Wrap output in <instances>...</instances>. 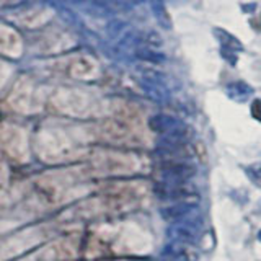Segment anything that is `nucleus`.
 Wrapping results in <instances>:
<instances>
[{"instance_id": "nucleus-1", "label": "nucleus", "mask_w": 261, "mask_h": 261, "mask_svg": "<svg viewBox=\"0 0 261 261\" xmlns=\"http://www.w3.org/2000/svg\"><path fill=\"white\" fill-rule=\"evenodd\" d=\"M202 233V217L199 211L193 212L185 219H179L170 227L168 237L173 242H183V243H194Z\"/></svg>"}, {"instance_id": "nucleus-2", "label": "nucleus", "mask_w": 261, "mask_h": 261, "mask_svg": "<svg viewBox=\"0 0 261 261\" xmlns=\"http://www.w3.org/2000/svg\"><path fill=\"white\" fill-rule=\"evenodd\" d=\"M150 127L167 136H185V130H186L181 121L173 116H167V114H160V116L152 118Z\"/></svg>"}, {"instance_id": "nucleus-3", "label": "nucleus", "mask_w": 261, "mask_h": 261, "mask_svg": "<svg viewBox=\"0 0 261 261\" xmlns=\"http://www.w3.org/2000/svg\"><path fill=\"white\" fill-rule=\"evenodd\" d=\"M163 175H165V179L171 185H181L196 175V167L193 163H188V162L176 163V165H171L170 168H167Z\"/></svg>"}, {"instance_id": "nucleus-4", "label": "nucleus", "mask_w": 261, "mask_h": 261, "mask_svg": "<svg viewBox=\"0 0 261 261\" xmlns=\"http://www.w3.org/2000/svg\"><path fill=\"white\" fill-rule=\"evenodd\" d=\"M253 92H255L253 87H250L247 82H242V80H235V82H230V84L225 85V95L235 103L247 101L253 95Z\"/></svg>"}, {"instance_id": "nucleus-5", "label": "nucleus", "mask_w": 261, "mask_h": 261, "mask_svg": "<svg viewBox=\"0 0 261 261\" xmlns=\"http://www.w3.org/2000/svg\"><path fill=\"white\" fill-rule=\"evenodd\" d=\"M170 256L178 258L179 261H199V251L193 243L175 242L168 248Z\"/></svg>"}, {"instance_id": "nucleus-6", "label": "nucleus", "mask_w": 261, "mask_h": 261, "mask_svg": "<svg viewBox=\"0 0 261 261\" xmlns=\"http://www.w3.org/2000/svg\"><path fill=\"white\" fill-rule=\"evenodd\" d=\"M198 211V206L190 201L186 202H178V204H173V206H170L167 209L162 211V214L165 219H170V220H179V219H185L193 212Z\"/></svg>"}, {"instance_id": "nucleus-7", "label": "nucleus", "mask_w": 261, "mask_h": 261, "mask_svg": "<svg viewBox=\"0 0 261 261\" xmlns=\"http://www.w3.org/2000/svg\"><path fill=\"white\" fill-rule=\"evenodd\" d=\"M212 35L217 39V43L220 44V47L224 49H230L233 53H240L243 51V44L240 43L239 38H235L233 35H230L228 31H225L224 28H214L212 30Z\"/></svg>"}, {"instance_id": "nucleus-8", "label": "nucleus", "mask_w": 261, "mask_h": 261, "mask_svg": "<svg viewBox=\"0 0 261 261\" xmlns=\"http://www.w3.org/2000/svg\"><path fill=\"white\" fill-rule=\"evenodd\" d=\"M152 8H153V13L157 16L159 23L162 24L163 28L170 30L171 28V20L168 16V12L165 8V4H163V0H152Z\"/></svg>"}, {"instance_id": "nucleus-9", "label": "nucleus", "mask_w": 261, "mask_h": 261, "mask_svg": "<svg viewBox=\"0 0 261 261\" xmlns=\"http://www.w3.org/2000/svg\"><path fill=\"white\" fill-rule=\"evenodd\" d=\"M147 90H149L150 96H153L155 100L159 101H167L168 100V90L160 85V84H155V82H152V84L147 87Z\"/></svg>"}, {"instance_id": "nucleus-10", "label": "nucleus", "mask_w": 261, "mask_h": 261, "mask_svg": "<svg viewBox=\"0 0 261 261\" xmlns=\"http://www.w3.org/2000/svg\"><path fill=\"white\" fill-rule=\"evenodd\" d=\"M247 175L251 179L253 185H256L258 188H261V167L258 165H253L247 168Z\"/></svg>"}, {"instance_id": "nucleus-11", "label": "nucleus", "mask_w": 261, "mask_h": 261, "mask_svg": "<svg viewBox=\"0 0 261 261\" xmlns=\"http://www.w3.org/2000/svg\"><path fill=\"white\" fill-rule=\"evenodd\" d=\"M220 56H222L227 62H230L232 65H235V64H237V53L230 51V49H224V47H220Z\"/></svg>"}, {"instance_id": "nucleus-12", "label": "nucleus", "mask_w": 261, "mask_h": 261, "mask_svg": "<svg viewBox=\"0 0 261 261\" xmlns=\"http://www.w3.org/2000/svg\"><path fill=\"white\" fill-rule=\"evenodd\" d=\"M251 114H253V118L258 119L261 122V100L253 101V105H251Z\"/></svg>"}, {"instance_id": "nucleus-13", "label": "nucleus", "mask_w": 261, "mask_h": 261, "mask_svg": "<svg viewBox=\"0 0 261 261\" xmlns=\"http://www.w3.org/2000/svg\"><path fill=\"white\" fill-rule=\"evenodd\" d=\"M258 239H259V242H261V230H259V233H258Z\"/></svg>"}]
</instances>
